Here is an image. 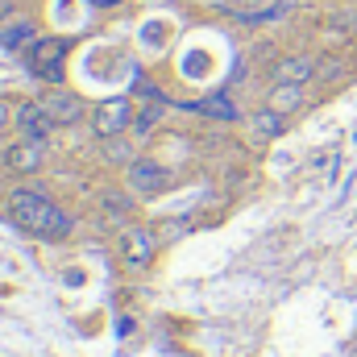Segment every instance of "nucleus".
I'll return each instance as SVG.
<instances>
[{"label":"nucleus","mask_w":357,"mask_h":357,"mask_svg":"<svg viewBox=\"0 0 357 357\" xmlns=\"http://www.w3.org/2000/svg\"><path fill=\"white\" fill-rule=\"evenodd\" d=\"M13 220L21 225V229H29V233H38V237H67L71 233V220L46 199V195H33V191H17L13 195Z\"/></svg>","instance_id":"f257e3e1"},{"label":"nucleus","mask_w":357,"mask_h":357,"mask_svg":"<svg viewBox=\"0 0 357 357\" xmlns=\"http://www.w3.org/2000/svg\"><path fill=\"white\" fill-rule=\"evenodd\" d=\"M63 50H67V46H63L59 38L33 42L29 54H25V59H29V71L42 75V79H54V84H59V79H63Z\"/></svg>","instance_id":"f03ea898"},{"label":"nucleus","mask_w":357,"mask_h":357,"mask_svg":"<svg viewBox=\"0 0 357 357\" xmlns=\"http://www.w3.org/2000/svg\"><path fill=\"white\" fill-rule=\"evenodd\" d=\"M129 121H137L133 108H129V100H108V104L96 108V121H91V125H96L100 137H116V133L129 129Z\"/></svg>","instance_id":"7ed1b4c3"},{"label":"nucleus","mask_w":357,"mask_h":357,"mask_svg":"<svg viewBox=\"0 0 357 357\" xmlns=\"http://www.w3.org/2000/svg\"><path fill=\"white\" fill-rule=\"evenodd\" d=\"M17 125H21V133H25L29 142H46V133H50L54 116L46 112V104L25 100V104H17Z\"/></svg>","instance_id":"20e7f679"},{"label":"nucleus","mask_w":357,"mask_h":357,"mask_svg":"<svg viewBox=\"0 0 357 357\" xmlns=\"http://www.w3.org/2000/svg\"><path fill=\"white\" fill-rule=\"evenodd\" d=\"M129 187L133 191H142V195H158V191H167L171 187V175L158 167V162H129Z\"/></svg>","instance_id":"39448f33"},{"label":"nucleus","mask_w":357,"mask_h":357,"mask_svg":"<svg viewBox=\"0 0 357 357\" xmlns=\"http://www.w3.org/2000/svg\"><path fill=\"white\" fill-rule=\"evenodd\" d=\"M42 104H46V112L54 116V125H75V121L84 116V104H79L71 91H59V88L46 91V100H42Z\"/></svg>","instance_id":"423d86ee"},{"label":"nucleus","mask_w":357,"mask_h":357,"mask_svg":"<svg viewBox=\"0 0 357 357\" xmlns=\"http://www.w3.org/2000/svg\"><path fill=\"white\" fill-rule=\"evenodd\" d=\"M121 254H125L129 266H146V262L154 258V237H150L146 229H129V233L121 237Z\"/></svg>","instance_id":"0eeeda50"},{"label":"nucleus","mask_w":357,"mask_h":357,"mask_svg":"<svg viewBox=\"0 0 357 357\" xmlns=\"http://www.w3.org/2000/svg\"><path fill=\"white\" fill-rule=\"evenodd\" d=\"M316 71V59L312 54H295V59H282L274 67V84H307Z\"/></svg>","instance_id":"6e6552de"},{"label":"nucleus","mask_w":357,"mask_h":357,"mask_svg":"<svg viewBox=\"0 0 357 357\" xmlns=\"http://www.w3.org/2000/svg\"><path fill=\"white\" fill-rule=\"evenodd\" d=\"M4 162L13 167V171H38L42 167V142H21V146H8L4 150Z\"/></svg>","instance_id":"1a4fd4ad"},{"label":"nucleus","mask_w":357,"mask_h":357,"mask_svg":"<svg viewBox=\"0 0 357 357\" xmlns=\"http://www.w3.org/2000/svg\"><path fill=\"white\" fill-rule=\"evenodd\" d=\"M250 129H254V137H258V142L278 137V133H282V112H278V108H262V112L250 121Z\"/></svg>","instance_id":"9d476101"},{"label":"nucleus","mask_w":357,"mask_h":357,"mask_svg":"<svg viewBox=\"0 0 357 357\" xmlns=\"http://www.w3.org/2000/svg\"><path fill=\"white\" fill-rule=\"evenodd\" d=\"M299 104H303V84H278L270 91V108H278V112H291Z\"/></svg>","instance_id":"9b49d317"},{"label":"nucleus","mask_w":357,"mask_h":357,"mask_svg":"<svg viewBox=\"0 0 357 357\" xmlns=\"http://www.w3.org/2000/svg\"><path fill=\"white\" fill-rule=\"evenodd\" d=\"M282 13H287V8H282L278 0H270V4H262V8H250V13H237V17H241L245 25H266V21H278Z\"/></svg>","instance_id":"f8f14e48"},{"label":"nucleus","mask_w":357,"mask_h":357,"mask_svg":"<svg viewBox=\"0 0 357 357\" xmlns=\"http://www.w3.org/2000/svg\"><path fill=\"white\" fill-rule=\"evenodd\" d=\"M195 112H208V116H220V121H237V108L229 104V96H212V100L195 104Z\"/></svg>","instance_id":"ddd939ff"},{"label":"nucleus","mask_w":357,"mask_h":357,"mask_svg":"<svg viewBox=\"0 0 357 357\" xmlns=\"http://www.w3.org/2000/svg\"><path fill=\"white\" fill-rule=\"evenodd\" d=\"M29 38H33V29H29V21H21V25H13V29H4V33H0V46L21 50V46H33Z\"/></svg>","instance_id":"4468645a"},{"label":"nucleus","mask_w":357,"mask_h":357,"mask_svg":"<svg viewBox=\"0 0 357 357\" xmlns=\"http://www.w3.org/2000/svg\"><path fill=\"white\" fill-rule=\"evenodd\" d=\"M212 4L233 8V13H250V8H262V4H270V0H212Z\"/></svg>","instance_id":"2eb2a0df"},{"label":"nucleus","mask_w":357,"mask_h":357,"mask_svg":"<svg viewBox=\"0 0 357 357\" xmlns=\"http://www.w3.org/2000/svg\"><path fill=\"white\" fill-rule=\"evenodd\" d=\"M158 116H162V108L154 104V108H146V112H137V129H154L158 125Z\"/></svg>","instance_id":"dca6fc26"},{"label":"nucleus","mask_w":357,"mask_h":357,"mask_svg":"<svg viewBox=\"0 0 357 357\" xmlns=\"http://www.w3.org/2000/svg\"><path fill=\"white\" fill-rule=\"evenodd\" d=\"M104 154H108V162H129V146L125 142H108Z\"/></svg>","instance_id":"f3484780"},{"label":"nucleus","mask_w":357,"mask_h":357,"mask_svg":"<svg viewBox=\"0 0 357 357\" xmlns=\"http://www.w3.org/2000/svg\"><path fill=\"white\" fill-rule=\"evenodd\" d=\"M104 208L108 212H129V199L125 195H104Z\"/></svg>","instance_id":"a211bd4d"},{"label":"nucleus","mask_w":357,"mask_h":357,"mask_svg":"<svg viewBox=\"0 0 357 357\" xmlns=\"http://www.w3.org/2000/svg\"><path fill=\"white\" fill-rule=\"evenodd\" d=\"M13 116H17V112H13V108H8V104H4V100H0V129H4V125H8V121H13Z\"/></svg>","instance_id":"6ab92c4d"},{"label":"nucleus","mask_w":357,"mask_h":357,"mask_svg":"<svg viewBox=\"0 0 357 357\" xmlns=\"http://www.w3.org/2000/svg\"><path fill=\"white\" fill-rule=\"evenodd\" d=\"M96 8H112V4H121V0H91Z\"/></svg>","instance_id":"aec40b11"}]
</instances>
